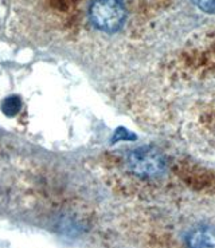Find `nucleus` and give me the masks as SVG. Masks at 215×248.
Masks as SVG:
<instances>
[{
	"label": "nucleus",
	"mask_w": 215,
	"mask_h": 248,
	"mask_svg": "<svg viewBox=\"0 0 215 248\" xmlns=\"http://www.w3.org/2000/svg\"><path fill=\"white\" fill-rule=\"evenodd\" d=\"M89 17L101 31L116 32L127 19V7L124 0H93L89 7Z\"/></svg>",
	"instance_id": "f257e3e1"
},
{
	"label": "nucleus",
	"mask_w": 215,
	"mask_h": 248,
	"mask_svg": "<svg viewBox=\"0 0 215 248\" xmlns=\"http://www.w3.org/2000/svg\"><path fill=\"white\" fill-rule=\"evenodd\" d=\"M167 167L165 157L152 146H143L131 152L128 156L129 170L143 179H153L163 173Z\"/></svg>",
	"instance_id": "f03ea898"
},
{
	"label": "nucleus",
	"mask_w": 215,
	"mask_h": 248,
	"mask_svg": "<svg viewBox=\"0 0 215 248\" xmlns=\"http://www.w3.org/2000/svg\"><path fill=\"white\" fill-rule=\"evenodd\" d=\"M188 248H215V227L199 225L187 235Z\"/></svg>",
	"instance_id": "7ed1b4c3"
},
{
	"label": "nucleus",
	"mask_w": 215,
	"mask_h": 248,
	"mask_svg": "<svg viewBox=\"0 0 215 248\" xmlns=\"http://www.w3.org/2000/svg\"><path fill=\"white\" fill-rule=\"evenodd\" d=\"M22 108V104H20V99L17 98V95H11L3 102V106H1V110L6 116H15L19 113V110Z\"/></svg>",
	"instance_id": "20e7f679"
},
{
	"label": "nucleus",
	"mask_w": 215,
	"mask_h": 248,
	"mask_svg": "<svg viewBox=\"0 0 215 248\" xmlns=\"http://www.w3.org/2000/svg\"><path fill=\"white\" fill-rule=\"evenodd\" d=\"M194 3L204 12L215 14V0H194Z\"/></svg>",
	"instance_id": "39448f33"
}]
</instances>
